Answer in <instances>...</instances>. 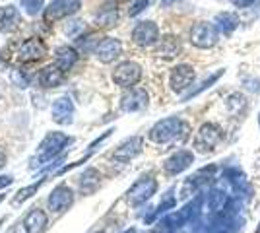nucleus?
Here are the masks:
<instances>
[{"mask_svg": "<svg viewBox=\"0 0 260 233\" xmlns=\"http://www.w3.org/2000/svg\"><path fill=\"white\" fill-rule=\"evenodd\" d=\"M184 122L177 117H169V119H163V121L155 122L153 128L150 130V140L157 142V144H165L169 140L177 138V134H181Z\"/></svg>", "mask_w": 260, "mask_h": 233, "instance_id": "nucleus-1", "label": "nucleus"}, {"mask_svg": "<svg viewBox=\"0 0 260 233\" xmlns=\"http://www.w3.org/2000/svg\"><path fill=\"white\" fill-rule=\"evenodd\" d=\"M221 128L214 124V122H206V124H202L200 126V130L196 134L194 138V148L196 152H200V154H208V152H212L214 148H216L219 142H221Z\"/></svg>", "mask_w": 260, "mask_h": 233, "instance_id": "nucleus-2", "label": "nucleus"}, {"mask_svg": "<svg viewBox=\"0 0 260 233\" xmlns=\"http://www.w3.org/2000/svg\"><path fill=\"white\" fill-rule=\"evenodd\" d=\"M217 37H219V29L216 27V23L198 22L190 29V41L198 49H210V47H214L217 43Z\"/></svg>", "mask_w": 260, "mask_h": 233, "instance_id": "nucleus-3", "label": "nucleus"}, {"mask_svg": "<svg viewBox=\"0 0 260 233\" xmlns=\"http://www.w3.org/2000/svg\"><path fill=\"white\" fill-rule=\"evenodd\" d=\"M70 142V138L62 132H51L47 134V138H45L41 146H39V150H37V161H49L51 157L58 154L66 144Z\"/></svg>", "mask_w": 260, "mask_h": 233, "instance_id": "nucleus-4", "label": "nucleus"}, {"mask_svg": "<svg viewBox=\"0 0 260 233\" xmlns=\"http://www.w3.org/2000/svg\"><path fill=\"white\" fill-rule=\"evenodd\" d=\"M82 6V0H51V4L45 10V20L47 22H56L66 16L76 14Z\"/></svg>", "mask_w": 260, "mask_h": 233, "instance_id": "nucleus-5", "label": "nucleus"}, {"mask_svg": "<svg viewBox=\"0 0 260 233\" xmlns=\"http://www.w3.org/2000/svg\"><path fill=\"white\" fill-rule=\"evenodd\" d=\"M140 78H142L140 64L130 62V60L119 64V66L115 68V72H113V80H115V84L120 86V88H132L134 84H138Z\"/></svg>", "mask_w": 260, "mask_h": 233, "instance_id": "nucleus-6", "label": "nucleus"}, {"mask_svg": "<svg viewBox=\"0 0 260 233\" xmlns=\"http://www.w3.org/2000/svg\"><path fill=\"white\" fill-rule=\"evenodd\" d=\"M132 41L140 47H152L159 41V29L153 22H140L132 31Z\"/></svg>", "mask_w": 260, "mask_h": 233, "instance_id": "nucleus-7", "label": "nucleus"}, {"mask_svg": "<svg viewBox=\"0 0 260 233\" xmlns=\"http://www.w3.org/2000/svg\"><path fill=\"white\" fill-rule=\"evenodd\" d=\"M194 68L188 66V64H181V66L173 68L171 72V78H169V84H171V89L181 93L184 89H188L194 82Z\"/></svg>", "mask_w": 260, "mask_h": 233, "instance_id": "nucleus-8", "label": "nucleus"}, {"mask_svg": "<svg viewBox=\"0 0 260 233\" xmlns=\"http://www.w3.org/2000/svg\"><path fill=\"white\" fill-rule=\"evenodd\" d=\"M47 55V45L41 39H27L23 41L20 51H18V60L20 62H33Z\"/></svg>", "mask_w": 260, "mask_h": 233, "instance_id": "nucleus-9", "label": "nucleus"}, {"mask_svg": "<svg viewBox=\"0 0 260 233\" xmlns=\"http://www.w3.org/2000/svg\"><path fill=\"white\" fill-rule=\"evenodd\" d=\"M148 91L142 88H130V91H126L124 95H122V99H120V107H122V111H140L144 109L146 105H148Z\"/></svg>", "mask_w": 260, "mask_h": 233, "instance_id": "nucleus-10", "label": "nucleus"}, {"mask_svg": "<svg viewBox=\"0 0 260 233\" xmlns=\"http://www.w3.org/2000/svg\"><path fill=\"white\" fill-rule=\"evenodd\" d=\"M155 190H157L155 179H152V177L140 179V181L128 190V200L132 204H142V202H146V200L150 198L152 194H155Z\"/></svg>", "mask_w": 260, "mask_h": 233, "instance_id": "nucleus-11", "label": "nucleus"}, {"mask_svg": "<svg viewBox=\"0 0 260 233\" xmlns=\"http://www.w3.org/2000/svg\"><path fill=\"white\" fill-rule=\"evenodd\" d=\"M120 53H122V45H120L119 39H113V37H103L101 43L98 45L95 49V55L101 62H113L115 58H119Z\"/></svg>", "mask_w": 260, "mask_h": 233, "instance_id": "nucleus-12", "label": "nucleus"}, {"mask_svg": "<svg viewBox=\"0 0 260 233\" xmlns=\"http://www.w3.org/2000/svg\"><path fill=\"white\" fill-rule=\"evenodd\" d=\"M194 161V155L190 154V152H186V150H179L177 154H173L167 161H165V173L167 175H179L181 171H184L186 167H190V163Z\"/></svg>", "mask_w": 260, "mask_h": 233, "instance_id": "nucleus-13", "label": "nucleus"}, {"mask_svg": "<svg viewBox=\"0 0 260 233\" xmlns=\"http://www.w3.org/2000/svg\"><path fill=\"white\" fill-rule=\"evenodd\" d=\"M72 200H74V194H72V190L64 187V185H60V187H56V189L51 192V196H49V208L56 214H60V212H64L70 208V204H72Z\"/></svg>", "mask_w": 260, "mask_h": 233, "instance_id": "nucleus-14", "label": "nucleus"}, {"mask_svg": "<svg viewBox=\"0 0 260 233\" xmlns=\"http://www.w3.org/2000/svg\"><path fill=\"white\" fill-rule=\"evenodd\" d=\"M140 152H142V138L140 136H134V138H130L126 142H122V144L115 150L113 157H115L117 161H120V163H126L130 159H134Z\"/></svg>", "mask_w": 260, "mask_h": 233, "instance_id": "nucleus-15", "label": "nucleus"}, {"mask_svg": "<svg viewBox=\"0 0 260 233\" xmlns=\"http://www.w3.org/2000/svg\"><path fill=\"white\" fill-rule=\"evenodd\" d=\"M72 115H74V103L70 97H58L53 103V121L58 124H68L72 122Z\"/></svg>", "mask_w": 260, "mask_h": 233, "instance_id": "nucleus-16", "label": "nucleus"}, {"mask_svg": "<svg viewBox=\"0 0 260 233\" xmlns=\"http://www.w3.org/2000/svg\"><path fill=\"white\" fill-rule=\"evenodd\" d=\"M20 25V12L14 6H2L0 8V31L2 34H12Z\"/></svg>", "mask_w": 260, "mask_h": 233, "instance_id": "nucleus-17", "label": "nucleus"}, {"mask_svg": "<svg viewBox=\"0 0 260 233\" xmlns=\"http://www.w3.org/2000/svg\"><path fill=\"white\" fill-rule=\"evenodd\" d=\"M45 227H47V214L39 208H33L23 218V229L27 233H43Z\"/></svg>", "mask_w": 260, "mask_h": 233, "instance_id": "nucleus-18", "label": "nucleus"}, {"mask_svg": "<svg viewBox=\"0 0 260 233\" xmlns=\"http://www.w3.org/2000/svg\"><path fill=\"white\" fill-rule=\"evenodd\" d=\"M76 60H78V53L72 47H60L56 51V56H54V66L60 68L62 72H68L70 68L76 64Z\"/></svg>", "mask_w": 260, "mask_h": 233, "instance_id": "nucleus-19", "label": "nucleus"}, {"mask_svg": "<svg viewBox=\"0 0 260 233\" xmlns=\"http://www.w3.org/2000/svg\"><path fill=\"white\" fill-rule=\"evenodd\" d=\"M181 53V41L175 35H165L163 39H159L157 45V55L163 58H175Z\"/></svg>", "mask_w": 260, "mask_h": 233, "instance_id": "nucleus-20", "label": "nucleus"}, {"mask_svg": "<svg viewBox=\"0 0 260 233\" xmlns=\"http://www.w3.org/2000/svg\"><path fill=\"white\" fill-rule=\"evenodd\" d=\"M62 80H64V72L56 66L43 68L41 74H39V84L43 88H56V86L62 84Z\"/></svg>", "mask_w": 260, "mask_h": 233, "instance_id": "nucleus-21", "label": "nucleus"}, {"mask_svg": "<svg viewBox=\"0 0 260 233\" xmlns=\"http://www.w3.org/2000/svg\"><path fill=\"white\" fill-rule=\"evenodd\" d=\"M216 27L223 35H231L239 27V18L233 12H221L216 16Z\"/></svg>", "mask_w": 260, "mask_h": 233, "instance_id": "nucleus-22", "label": "nucleus"}, {"mask_svg": "<svg viewBox=\"0 0 260 233\" xmlns=\"http://www.w3.org/2000/svg\"><path fill=\"white\" fill-rule=\"evenodd\" d=\"M80 179H82V181H80V189H82V192L91 194V192H95V189L99 187L101 175H99V171H95V169H87Z\"/></svg>", "mask_w": 260, "mask_h": 233, "instance_id": "nucleus-23", "label": "nucleus"}, {"mask_svg": "<svg viewBox=\"0 0 260 233\" xmlns=\"http://www.w3.org/2000/svg\"><path fill=\"white\" fill-rule=\"evenodd\" d=\"M117 20H119V12L113 6H105L103 10L99 12L98 18H95L99 27H113V25H117Z\"/></svg>", "mask_w": 260, "mask_h": 233, "instance_id": "nucleus-24", "label": "nucleus"}, {"mask_svg": "<svg viewBox=\"0 0 260 233\" xmlns=\"http://www.w3.org/2000/svg\"><path fill=\"white\" fill-rule=\"evenodd\" d=\"M245 105H247V99H245L243 93H231L228 97V109H229V113H233V115H237V113L243 111Z\"/></svg>", "mask_w": 260, "mask_h": 233, "instance_id": "nucleus-25", "label": "nucleus"}, {"mask_svg": "<svg viewBox=\"0 0 260 233\" xmlns=\"http://www.w3.org/2000/svg\"><path fill=\"white\" fill-rule=\"evenodd\" d=\"M101 39H103V37H99L98 34H89V35H86V39L82 37L78 43H80V49H82L84 53H89V51L95 53V49H98V45L101 43Z\"/></svg>", "mask_w": 260, "mask_h": 233, "instance_id": "nucleus-26", "label": "nucleus"}, {"mask_svg": "<svg viewBox=\"0 0 260 233\" xmlns=\"http://www.w3.org/2000/svg\"><path fill=\"white\" fill-rule=\"evenodd\" d=\"M41 187V183H35V185H29V187H25V189L18 190V194L14 196V204H20V202H25V200L29 198V196H33L35 192H37V189Z\"/></svg>", "mask_w": 260, "mask_h": 233, "instance_id": "nucleus-27", "label": "nucleus"}, {"mask_svg": "<svg viewBox=\"0 0 260 233\" xmlns=\"http://www.w3.org/2000/svg\"><path fill=\"white\" fill-rule=\"evenodd\" d=\"M12 82L18 86V88H27L29 86V78H27V74L25 72H22V70H12Z\"/></svg>", "mask_w": 260, "mask_h": 233, "instance_id": "nucleus-28", "label": "nucleus"}, {"mask_svg": "<svg viewBox=\"0 0 260 233\" xmlns=\"http://www.w3.org/2000/svg\"><path fill=\"white\" fill-rule=\"evenodd\" d=\"M41 6H43V0H22V8L29 16H35L37 12L41 10Z\"/></svg>", "mask_w": 260, "mask_h": 233, "instance_id": "nucleus-29", "label": "nucleus"}, {"mask_svg": "<svg viewBox=\"0 0 260 233\" xmlns=\"http://www.w3.org/2000/svg\"><path fill=\"white\" fill-rule=\"evenodd\" d=\"M221 74H223V70H219V72H216L214 76H210V78H208V80H206V82H204V84L200 86V88L194 89V91H190V93L186 95V99H190V97H194V95H198L200 91H204V89H206V88H210V86H212V84H214V82H216V80H217V78H219V76H221Z\"/></svg>", "mask_w": 260, "mask_h": 233, "instance_id": "nucleus-30", "label": "nucleus"}, {"mask_svg": "<svg viewBox=\"0 0 260 233\" xmlns=\"http://www.w3.org/2000/svg\"><path fill=\"white\" fill-rule=\"evenodd\" d=\"M148 4H150V0H136V2L132 4V8H130V16H138Z\"/></svg>", "mask_w": 260, "mask_h": 233, "instance_id": "nucleus-31", "label": "nucleus"}, {"mask_svg": "<svg viewBox=\"0 0 260 233\" xmlns=\"http://www.w3.org/2000/svg\"><path fill=\"white\" fill-rule=\"evenodd\" d=\"M245 86H247V89H250V91H258L260 80H256V78H247V80H245Z\"/></svg>", "mask_w": 260, "mask_h": 233, "instance_id": "nucleus-32", "label": "nucleus"}, {"mask_svg": "<svg viewBox=\"0 0 260 233\" xmlns=\"http://www.w3.org/2000/svg\"><path fill=\"white\" fill-rule=\"evenodd\" d=\"M80 29H84V25H82V22H72L70 25H66V34L68 35H76V31H80Z\"/></svg>", "mask_w": 260, "mask_h": 233, "instance_id": "nucleus-33", "label": "nucleus"}, {"mask_svg": "<svg viewBox=\"0 0 260 233\" xmlns=\"http://www.w3.org/2000/svg\"><path fill=\"white\" fill-rule=\"evenodd\" d=\"M237 8H249V6H252V4H258L260 0H231Z\"/></svg>", "mask_w": 260, "mask_h": 233, "instance_id": "nucleus-34", "label": "nucleus"}, {"mask_svg": "<svg viewBox=\"0 0 260 233\" xmlns=\"http://www.w3.org/2000/svg\"><path fill=\"white\" fill-rule=\"evenodd\" d=\"M12 183H14V179L10 175H2L0 177V189H6V187H10Z\"/></svg>", "mask_w": 260, "mask_h": 233, "instance_id": "nucleus-35", "label": "nucleus"}, {"mask_svg": "<svg viewBox=\"0 0 260 233\" xmlns=\"http://www.w3.org/2000/svg\"><path fill=\"white\" fill-rule=\"evenodd\" d=\"M175 2H179V0H161V6L165 8V6H171V4H175Z\"/></svg>", "mask_w": 260, "mask_h": 233, "instance_id": "nucleus-36", "label": "nucleus"}, {"mask_svg": "<svg viewBox=\"0 0 260 233\" xmlns=\"http://www.w3.org/2000/svg\"><path fill=\"white\" fill-rule=\"evenodd\" d=\"M4 165H6V155L0 152V169H2Z\"/></svg>", "mask_w": 260, "mask_h": 233, "instance_id": "nucleus-37", "label": "nucleus"}, {"mask_svg": "<svg viewBox=\"0 0 260 233\" xmlns=\"http://www.w3.org/2000/svg\"><path fill=\"white\" fill-rule=\"evenodd\" d=\"M4 64H6V62H4V58H2V56H0V68L4 66Z\"/></svg>", "mask_w": 260, "mask_h": 233, "instance_id": "nucleus-38", "label": "nucleus"}, {"mask_svg": "<svg viewBox=\"0 0 260 233\" xmlns=\"http://www.w3.org/2000/svg\"><path fill=\"white\" fill-rule=\"evenodd\" d=\"M256 233H260V223H258V229H256Z\"/></svg>", "mask_w": 260, "mask_h": 233, "instance_id": "nucleus-39", "label": "nucleus"}, {"mask_svg": "<svg viewBox=\"0 0 260 233\" xmlns=\"http://www.w3.org/2000/svg\"><path fill=\"white\" fill-rule=\"evenodd\" d=\"M2 198H4V196H2V194H0V202H2Z\"/></svg>", "mask_w": 260, "mask_h": 233, "instance_id": "nucleus-40", "label": "nucleus"}, {"mask_svg": "<svg viewBox=\"0 0 260 233\" xmlns=\"http://www.w3.org/2000/svg\"><path fill=\"white\" fill-rule=\"evenodd\" d=\"M258 124H260V115H258Z\"/></svg>", "mask_w": 260, "mask_h": 233, "instance_id": "nucleus-41", "label": "nucleus"}, {"mask_svg": "<svg viewBox=\"0 0 260 233\" xmlns=\"http://www.w3.org/2000/svg\"><path fill=\"white\" fill-rule=\"evenodd\" d=\"M0 225H2V220H0Z\"/></svg>", "mask_w": 260, "mask_h": 233, "instance_id": "nucleus-42", "label": "nucleus"}]
</instances>
